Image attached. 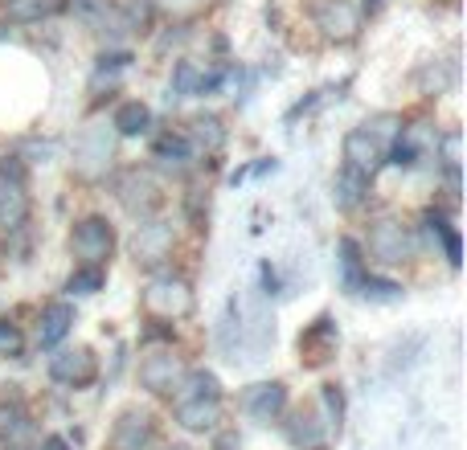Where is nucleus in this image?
<instances>
[{
  "label": "nucleus",
  "mask_w": 467,
  "mask_h": 450,
  "mask_svg": "<svg viewBox=\"0 0 467 450\" xmlns=\"http://www.w3.org/2000/svg\"><path fill=\"white\" fill-rule=\"evenodd\" d=\"M140 303H144L152 323H177V320H185V315H193V303H197L193 282H189L185 274H177L172 266L152 271L144 291H140Z\"/></svg>",
  "instance_id": "nucleus-1"
},
{
  "label": "nucleus",
  "mask_w": 467,
  "mask_h": 450,
  "mask_svg": "<svg viewBox=\"0 0 467 450\" xmlns=\"http://www.w3.org/2000/svg\"><path fill=\"white\" fill-rule=\"evenodd\" d=\"M361 250L378 266H402L419 254V230L402 218H378V221H369Z\"/></svg>",
  "instance_id": "nucleus-2"
},
{
  "label": "nucleus",
  "mask_w": 467,
  "mask_h": 450,
  "mask_svg": "<svg viewBox=\"0 0 467 450\" xmlns=\"http://www.w3.org/2000/svg\"><path fill=\"white\" fill-rule=\"evenodd\" d=\"M111 189H115V201H119V210L128 213L131 221L156 218V213L164 210V185H161V177H156L152 169H140V164H131V169L115 172Z\"/></svg>",
  "instance_id": "nucleus-3"
},
{
  "label": "nucleus",
  "mask_w": 467,
  "mask_h": 450,
  "mask_svg": "<svg viewBox=\"0 0 467 450\" xmlns=\"http://www.w3.org/2000/svg\"><path fill=\"white\" fill-rule=\"evenodd\" d=\"M115 225L107 213H87V218H78L70 225V238H66V246H70V258L74 266H107L115 254Z\"/></svg>",
  "instance_id": "nucleus-4"
},
{
  "label": "nucleus",
  "mask_w": 467,
  "mask_h": 450,
  "mask_svg": "<svg viewBox=\"0 0 467 450\" xmlns=\"http://www.w3.org/2000/svg\"><path fill=\"white\" fill-rule=\"evenodd\" d=\"M307 16H312V29L328 46H353L365 29V16L357 8V0H312Z\"/></svg>",
  "instance_id": "nucleus-5"
},
{
  "label": "nucleus",
  "mask_w": 467,
  "mask_h": 450,
  "mask_svg": "<svg viewBox=\"0 0 467 450\" xmlns=\"http://www.w3.org/2000/svg\"><path fill=\"white\" fill-rule=\"evenodd\" d=\"M172 250H177V230H172V221H164L161 213L136 221V233H131V258H136V266H144L148 274L164 271V266L172 262Z\"/></svg>",
  "instance_id": "nucleus-6"
},
{
  "label": "nucleus",
  "mask_w": 467,
  "mask_h": 450,
  "mask_svg": "<svg viewBox=\"0 0 467 450\" xmlns=\"http://www.w3.org/2000/svg\"><path fill=\"white\" fill-rule=\"evenodd\" d=\"M33 438H37V426H33V414H29V405H25L21 389L5 385L0 389V446L29 450Z\"/></svg>",
  "instance_id": "nucleus-7"
},
{
  "label": "nucleus",
  "mask_w": 467,
  "mask_h": 450,
  "mask_svg": "<svg viewBox=\"0 0 467 450\" xmlns=\"http://www.w3.org/2000/svg\"><path fill=\"white\" fill-rule=\"evenodd\" d=\"M111 160H115V131L107 123L78 131V139H74V169H78V177L87 180L107 177Z\"/></svg>",
  "instance_id": "nucleus-8"
},
{
  "label": "nucleus",
  "mask_w": 467,
  "mask_h": 450,
  "mask_svg": "<svg viewBox=\"0 0 467 450\" xmlns=\"http://www.w3.org/2000/svg\"><path fill=\"white\" fill-rule=\"evenodd\" d=\"M49 381L54 385H66V389H82L99 377V356L90 353L87 344H74V348H54L49 356Z\"/></svg>",
  "instance_id": "nucleus-9"
},
{
  "label": "nucleus",
  "mask_w": 467,
  "mask_h": 450,
  "mask_svg": "<svg viewBox=\"0 0 467 450\" xmlns=\"http://www.w3.org/2000/svg\"><path fill=\"white\" fill-rule=\"evenodd\" d=\"M197 164H202V156L193 152V144L185 139V131H161V136L152 139V172H164V177H189V172H197Z\"/></svg>",
  "instance_id": "nucleus-10"
},
{
  "label": "nucleus",
  "mask_w": 467,
  "mask_h": 450,
  "mask_svg": "<svg viewBox=\"0 0 467 450\" xmlns=\"http://www.w3.org/2000/svg\"><path fill=\"white\" fill-rule=\"evenodd\" d=\"M340 164L353 172H365V177H378V172L386 169V144L357 123V128H348L345 139H340Z\"/></svg>",
  "instance_id": "nucleus-11"
},
{
  "label": "nucleus",
  "mask_w": 467,
  "mask_h": 450,
  "mask_svg": "<svg viewBox=\"0 0 467 450\" xmlns=\"http://www.w3.org/2000/svg\"><path fill=\"white\" fill-rule=\"evenodd\" d=\"M181 377H185V361H181L172 348H152V353H144V361H140V385L156 397H172Z\"/></svg>",
  "instance_id": "nucleus-12"
},
{
  "label": "nucleus",
  "mask_w": 467,
  "mask_h": 450,
  "mask_svg": "<svg viewBox=\"0 0 467 450\" xmlns=\"http://www.w3.org/2000/svg\"><path fill=\"white\" fill-rule=\"evenodd\" d=\"M156 443V418L140 405L123 410L111 426V438H107V450H148Z\"/></svg>",
  "instance_id": "nucleus-13"
},
{
  "label": "nucleus",
  "mask_w": 467,
  "mask_h": 450,
  "mask_svg": "<svg viewBox=\"0 0 467 450\" xmlns=\"http://www.w3.org/2000/svg\"><path fill=\"white\" fill-rule=\"evenodd\" d=\"M185 139L193 144V152L202 156V160H213V156H222V148L230 144V128H226V119L222 115H213V111H197V115H189L185 119Z\"/></svg>",
  "instance_id": "nucleus-14"
},
{
  "label": "nucleus",
  "mask_w": 467,
  "mask_h": 450,
  "mask_svg": "<svg viewBox=\"0 0 467 450\" xmlns=\"http://www.w3.org/2000/svg\"><path fill=\"white\" fill-rule=\"evenodd\" d=\"M332 205H337L345 218H357V213L369 205V197H373V177H365V172H353V169H345L340 164L337 172H332Z\"/></svg>",
  "instance_id": "nucleus-15"
},
{
  "label": "nucleus",
  "mask_w": 467,
  "mask_h": 450,
  "mask_svg": "<svg viewBox=\"0 0 467 450\" xmlns=\"http://www.w3.org/2000/svg\"><path fill=\"white\" fill-rule=\"evenodd\" d=\"M242 410L254 422L271 426V422H279L283 414H287V385H283V381H258V385H250L246 394H242Z\"/></svg>",
  "instance_id": "nucleus-16"
},
{
  "label": "nucleus",
  "mask_w": 467,
  "mask_h": 450,
  "mask_svg": "<svg viewBox=\"0 0 467 450\" xmlns=\"http://www.w3.org/2000/svg\"><path fill=\"white\" fill-rule=\"evenodd\" d=\"M283 435H287V443L296 450H328L332 430H328V422L307 405V410H296L287 422H283Z\"/></svg>",
  "instance_id": "nucleus-17"
},
{
  "label": "nucleus",
  "mask_w": 467,
  "mask_h": 450,
  "mask_svg": "<svg viewBox=\"0 0 467 450\" xmlns=\"http://www.w3.org/2000/svg\"><path fill=\"white\" fill-rule=\"evenodd\" d=\"M365 274H369V258H365V250H361V238H353V233L337 238V279H340V291H345V295H357V287H361Z\"/></svg>",
  "instance_id": "nucleus-18"
},
{
  "label": "nucleus",
  "mask_w": 467,
  "mask_h": 450,
  "mask_svg": "<svg viewBox=\"0 0 467 450\" xmlns=\"http://www.w3.org/2000/svg\"><path fill=\"white\" fill-rule=\"evenodd\" d=\"M172 418H177L181 430H193V435L218 430L222 397H185V402H172Z\"/></svg>",
  "instance_id": "nucleus-19"
},
{
  "label": "nucleus",
  "mask_w": 467,
  "mask_h": 450,
  "mask_svg": "<svg viewBox=\"0 0 467 450\" xmlns=\"http://www.w3.org/2000/svg\"><path fill=\"white\" fill-rule=\"evenodd\" d=\"M156 128V111L144 103V98H123L111 111V131L115 139H140Z\"/></svg>",
  "instance_id": "nucleus-20"
},
{
  "label": "nucleus",
  "mask_w": 467,
  "mask_h": 450,
  "mask_svg": "<svg viewBox=\"0 0 467 450\" xmlns=\"http://www.w3.org/2000/svg\"><path fill=\"white\" fill-rule=\"evenodd\" d=\"M74 303L70 299H57V303H49L46 312H41L37 320V348H46V353H54V348L66 344V336L74 332Z\"/></svg>",
  "instance_id": "nucleus-21"
},
{
  "label": "nucleus",
  "mask_w": 467,
  "mask_h": 450,
  "mask_svg": "<svg viewBox=\"0 0 467 450\" xmlns=\"http://www.w3.org/2000/svg\"><path fill=\"white\" fill-rule=\"evenodd\" d=\"M337 323H332V315H320L316 323H307L304 332H299V356H307V364H324L332 353H337Z\"/></svg>",
  "instance_id": "nucleus-22"
},
{
  "label": "nucleus",
  "mask_w": 467,
  "mask_h": 450,
  "mask_svg": "<svg viewBox=\"0 0 467 450\" xmlns=\"http://www.w3.org/2000/svg\"><path fill=\"white\" fill-rule=\"evenodd\" d=\"M57 13H62V0H5V5H0V16H5V25H13V29H29V25L54 21Z\"/></svg>",
  "instance_id": "nucleus-23"
},
{
  "label": "nucleus",
  "mask_w": 467,
  "mask_h": 450,
  "mask_svg": "<svg viewBox=\"0 0 467 450\" xmlns=\"http://www.w3.org/2000/svg\"><path fill=\"white\" fill-rule=\"evenodd\" d=\"M0 225L5 233L29 225V185H0Z\"/></svg>",
  "instance_id": "nucleus-24"
},
{
  "label": "nucleus",
  "mask_w": 467,
  "mask_h": 450,
  "mask_svg": "<svg viewBox=\"0 0 467 450\" xmlns=\"http://www.w3.org/2000/svg\"><path fill=\"white\" fill-rule=\"evenodd\" d=\"M193 29H197V21H164V25H156V29L148 33V37H152V54H156V57L177 54V57H181V49L189 46Z\"/></svg>",
  "instance_id": "nucleus-25"
},
{
  "label": "nucleus",
  "mask_w": 467,
  "mask_h": 450,
  "mask_svg": "<svg viewBox=\"0 0 467 450\" xmlns=\"http://www.w3.org/2000/svg\"><path fill=\"white\" fill-rule=\"evenodd\" d=\"M115 5H119V13L128 16L131 37H148V33H152L156 25L164 21V16H161V5H156V0H115Z\"/></svg>",
  "instance_id": "nucleus-26"
},
{
  "label": "nucleus",
  "mask_w": 467,
  "mask_h": 450,
  "mask_svg": "<svg viewBox=\"0 0 467 450\" xmlns=\"http://www.w3.org/2000/svg\"><path fill=\"white\" fill-rule=\"evenodd\" d=\"M197 74H202V62L193 57H172V70H169V103H181V98H193L197 87Z\"/></svg>",
  "instance_id": "nucleus-27"
},
{
  "label": "nucleus",
  "mask_w": 467,
  "mask_h": 450,
  "mask_svg": "<svg viewBox=\"0 0 467 450\" xmlns=\"http://www.w3.org/2000/svg\"><path fill=\"white\" fill-rule=\"evenodd\" d=\"M185 397H222V381L210 369H185L181 385L172 389V402H185Z\"/></svg>",
  "instance_id": "nucleus-28"
},
{
  "label": "nucleus",
  "mask_w": 467,
  "mask_h": 450,
  "mask_svg": "<svg viewBox=\"0 0 467 450\" xmlns=\"http://www.w3.org/2000/svg\"><path fill=\"white\" fill-rule=\"evenodd\" d=\"M107 287V266H74L66 274V295L70 299H87V295H99Z\"/></svg>",
  "instance_id": "nucleus-29"
},
{
  "label": "nucleus",
  "mask_w": 467,
  "mask_h": 450,
  "mask_svg": "<svg viewBox=\"0 0 467 450\" xmlns=\"http://www.w3.org/2000/svg\"><path fill=\"white\" fill-rule=\"evenodd\" d=\"M357 295L369 299V303H398V299L406 295V287H402L398 279H386V274L369 271V274L361 279V287H357Z\"/></svg>",
  "instance_id": "nucleus-30"
},
{
  "label": "nucleus",
  "mask_w": 467,
  "mask_h": 450,
  "mask_svg": "<svg viewBox=\"0 0 467 450\" xmlns=\"http://www.w3.org/2000/svg\"><path fill=\"white\" fill-rule=\"evenodd\" d=\"M320 405H324V422H328V430H337L340 435V426H345V394H340V385H320Z\"/></svg>",
  "instance_id": "nucleus-31"
},
{
  "label": "nucleus",
  "mask_w": 467,
  "mask_h": 450,
  "mask_svg": "<svg viewBox=\"0 0 467 450\" xmlns=\"http://www.w3.org/2000/svg\"><path fill=\"white\" fill-rule=\"evenodd\" d=\"M164 21H202V13L210 8V0H156Z\"/></svg>",
  "instance_id": "nucleus-32"
},
{
  "label": "nucleus",
  "mask_w": 467,
  "mask_h": 450,
  "mask_svg": "<svg viewBox=\"0 0 467 450\" xmlns=\"http://www.w3.org/2000/svg\"><path fill=\"white\" fill-rule=\"evenodd\" d=\"M107 5H111V0H62V13L70 16V21H78L82 29H90V25L103 16Z\"/></svg>",
  "instance_id": "nucleus-33"
},
{
  "label": "nucleus",
  "mask_w": 467,
  "mask_h": 450,
  "mask_svg": "<svg viewBox=\"0 0 467 450\" xmlns=\"http://www.w3.org/2000/svg\"><path fill=\"white\" fill-rule=\"evenodd\" d=\"M185 221L193 225V230H205V221H210V193L189 189L185 193Z\"/></svg>",
  "instance_id": "nucleus-34"
},
{
  "label": "nucleus",
  "mask_w": 467,
  "mask_h": 450,
  "mask_svg": "<svg viewBox=\"0 0 467 450\" xmlns=\"http://www.w3.org/2000/svg\"><path fill=\"white\" fill-rule=\"evenodd\" d=\"M25 353V336L16 323L0 320V356H21Z\"/></svg>",
  "instance_id": "nucleus-35"
},
{
  "label": "nucleus",
  "mask_w": 467,
  "mask_h": 450,
  "mask_svg": "<svg viewBox=\"0 0 467 450\" xmlns=\"http://www.w3.org/2000/svg\"><path fill=\"white\" fill-rule=\"evenodd\" d=\"M439 246H443V254H447V266H451V271H460V266H463V233H460V225H455V230L447 233Z\"/></svg>",
  "instance_id": "nucleus-36"
},
{
  "label": "nucleus",
  "mask_w": 467,
  "mask_h": 450,
  "mask_svg": "<svg viewBox=\"0 0 467 450\" xmlns=\"http://www.w3.org/2000/svg\"><path fill=\"white\" fill-rule=\"evenodd\" d=\"M258 287H263L266 299H275L283 291V279H279V271H275L271 262H258Z\"/></svg>",
  "instance_id": "nucleus-37"
},
{
  "label": "nucleus",
  "mask_w": 467,
  "mask_h": 450,
  "mask_svg": "<svg viewBox=\"0 0 467 450\" xmlns=\"http://www.w3.org/2000/svg\"><path fill=\"white\" fill-rule=\"evenodd\" d=\"M213 450H242V438L234 430H218L213 435Z\"/></svg>",
  "instance_id": "nucleus-38"
},
{
  "label": "nucleus",
  "mask_w": 467,
  "mask_h": 450,
  "mask_svg": "<svg viewBox=\"0 0 467 450\" xmlns=\"http://www.w3.org/2000/svg\"><path fill=\"white\" fill-rule=\"evenodd\" d=\"M386 5H389V0H357V8H361V16H365V21H373V16H381V13H386Z\"/></svg>",
  "instance_id": "nucleus-39"
},
{
  "label": "nucleus",
  "mask_w": 467,
  "mask_h": 450,
  "mask_svg": "<svg viewBox=\"0 0 467 450\" xmlns=\"http://www.w3.org/2000/svg\"><path fill=\"white\" fill-rule=\"evenodd\" d=\"M41 450H74V446H70V443H66V438H62V435H49V438H46V443H41Z\"/></svg>",
  "instance_id": "nucleus-40"
},
{
  "label": "nucleus",
  "mask_w": 467,
  "mask_h": 450,
  "mask_svg": "<svg viewBox=\"0 0 467 450\" xmlns=\"http://www.w3.org/2000/svg\"><path fill=\"white\" fill-rule=\"evenodd\" d=\"M164 450H189V446H164Z\"/></svg>",
  "instance_id": "nucleus-41"
},
{
  "label": "nucleus",
  "mask_w": 467,
  "mask_h": 450,
  "mask_svg": "<svg viewBox=\"0 0 467 450\" xmlns=\"http://www.w3.org/2000/svg\"><path fill=\"white\" fill-rule=\"evenodd\" d=\"M0 5H5V0H0Z\"/></svg>",
  "instance_id": "nucleus-42"
}]
</instances>
